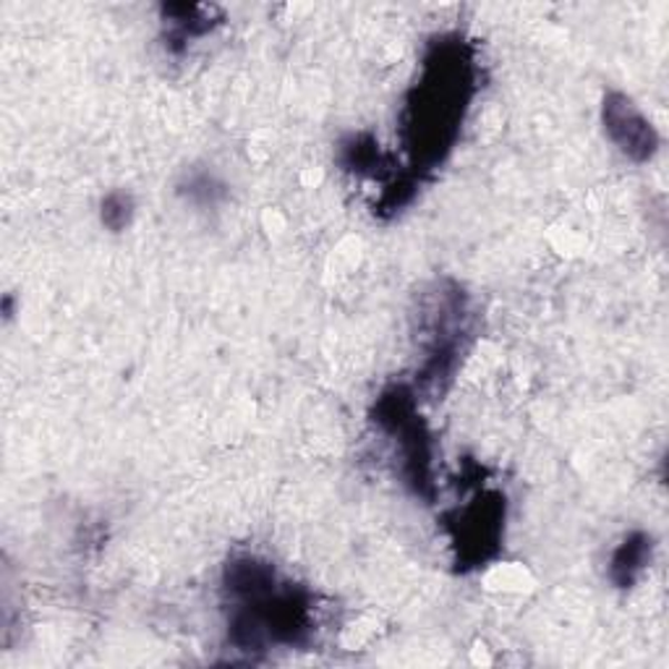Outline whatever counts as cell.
<instances>
[{
	"label": "cell",
	"mask_w": 669,
	"mask_h": 669,
	"mask_svg": "<svg viewBox=\"0 0 669 669\" xmlns=\"http://www.w3.org/2000/svg\"><path fill=\"white\" fill-rule=\"evenodd\" d=\"M651 560V539L646 533H633L620 544V550L614 552L612 558V581L622 586H633L638 581V575L643 573L646 565Z\"/></svg>",
	"instance_id": "7a4b0ae2"
},
{
	"label": "cell",
	"mask_w": 669,
	"mask_h": 669,
	"mask_svg": "<svg viewBox=\"0 0 669 669\" xmlns=\"http://www.w3.org/2000/svg\"><path fill=\"white\" fill-rule=\"evenodd\" d=\"M604 124L622 153L636 157V160H646V157H651L653 149H657V134H653L651 124L633 108V102L626 100V97L618 95L604 102Z\"/></svg>",
	"instance_id": "6da1fadb"
},
{
	"label": "cell",
	"mask_w": 669,
	"mask_h": 669,
	"mask_svg": "<svg viewBox=\"0 0 669 669\" xmlns=\"http://www.w3.org/2000/svg\"><path fill=\"white\" fill-rule=\"evenodd\" d=\"M134 213L131 197H126V194H110L108 199L102 201V220L105 225H110V228L120 230L124 225H129Z\"/></svg>",
	"instance_id": "3957f363"
}]
</instances>
